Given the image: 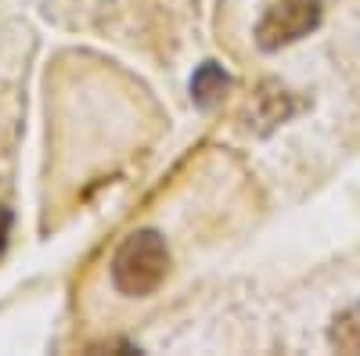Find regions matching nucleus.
Instances as JSON below:
<instances>
[{"label": "nucleus", "instance_id": "nucleus-1", "mask_svg": "<svg viewBox=\"0 0 360 356\" xmlns=\"http://www.w3.org/2000/svg\"><path fill=\"white\" fill-rule=\"evenodd\" d=\"M169 274V249L155 230H137L112 259V284L123 295H152Z\"/></svg>", "mask_w": 360, "mask_h": 356}, {"label": "nucleus", "instance_id": "nucleus-2", "mask_svg": "<svg viewBox=\"0 0 360 356\" xmlns=\"http://www.w3.org/2000/svg\"><path fill=\"white\" fill-rule=\"evenodd\" d=\"M321 22V0H278L256 25V44L263 51H278L285 44L303 40Z\"/></svg>", "mask_w": 360, "mask_h": 356}, {"label": "nucleus", "instance_id": "nucleus-3", "mask_svg": "<svg viewBox=\"0 0 360 356\" xmlns=\"http://www.w3.org/2000/svg\"><path fill=\"white\" fill-rule=\"evenodd\" d=\"M227 86H231V76H227L217 62H205V65L195 72V79H191V98H195V105H202V108H213V105L227 94Z\"/></svg>", "mask_w": 360, "mask_h": 356}, {"label": "nucleus", "instance_id": "nucleus-4", "mask_svg": "<svg viewBox=\"0 0 360 356\" xmlns=\"http://www.w3.org/2000/svg\"><path fill=\"white\" fill-rule=\"evenodd\" d=\"M328 342H332L339 352H353V356H360V303L346 306V310L332 320Z\"/></svg>", "mask_w": 360, "mask_h": 356}, {"label": "nucleus", "instance_id": "nucleus-5", "mask_svg": "<svg viewBox=\"0 0 360 356\" xmlns=\"http://www.w3.org/2000/svg\"><path fill=\"white\" fill-rule=\"evenodd\" d=\"M8 234H11V213L0 209V252H4V245H8Z\"/></svg>", "mask_w": 360, "mask_h": 356}]
</instances>
